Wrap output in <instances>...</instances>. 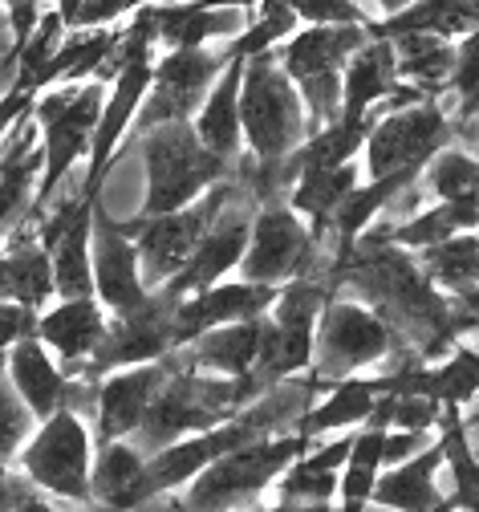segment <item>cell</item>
<instances>
[{
	"label": "cell",
	"mask_w": 479,
	"mask_h": 512,
	"mask_svg": "<svg viewBox=\"0 0 479 512\" xmlns=\"http://www.w3.org/2000/svg\"><path fill=\"white\" fill-rule=\"evenodd\" d=\"M37 309L25 305V301H13V297H0V354L13 350L21 338L37 334Z\"/></svg>",
	"instance_id": "cell-36"
},
{
	"label": "cell",
	"mask_w": 479,
	"mask_h": 512,
	"mask_svg": "<svg viewBox=\"0 0 479 512\" xmlns=\"http://www.w3.org/2000/svg\"><path fill=\"white\" fill-rule=\"evenodd\" d=\"M406 342L390 330L382 313H374L366 301L341 293L325 301L317 317V338H313V362L309 370L325 382H337L346 374H358L366 366H382L390 354H398Z\"/></svg>",
	"instance_id": "cell-6"
},
{
	"label": "cell",
	"mask_w": 479,
	"mask_h": 512,
	"mask_svg": "<svg viewBox=\"0 0 479 512\" xmlns=\"http://www.w3.org/2000/svg\"><path fill=\"white\" fill-rule=\"evenodd\" d=\"M439 415H443V403L431 395H419V391L394 395V403H390V427H406V431H435Z\"/></svg>",
	"instance_id": "cell-35"
},
{
	"label": "cell",
	"mask_w": 479,
	"mask_h": 512,
	"mask_svg": "<svg viewBox=\"0 0 479 512\" xmlns=\"http://www.w3.org/2000/svg\"><path fill=\"white\" fill-rule=\"evenodd\" d=\"M398 86V66H394V45L390 37H374L354 49V57L341 70V118L362 122L370 110Z\"/></svg>",
	"instance_id": "cell-21"
},
{
	"label": "cell",
	"mask_w": 479,
	"mask_h": 512,
	"mask_svg": "<svg viewBox=\"0 0 479 512\" xmlns=\"http://www.w3.org/2000/svg\"><path fill=\"white\" fill-rule=\"evenodd\" d=\"M281 285H260V281H216L208 289H199L183 301H175L171 326H175V346L199 338L203 330L224 326V322H240V317H260L272 309Z\"/></svg>",
	"instance_id": "cell-16"
},
{
	"label": "cell",
	"mask_w": 479,
	"mask_h": 512,
	"mask_svg": "<svg viewBox=\"0 0 479 512\" xmlns=\"http://www.w3.org/2000/svg\"><path fill=\"white\" fill-rule=\"evenodd\" d=\"M106 330L110 317L98 297H61V305L37 317V338L65 362V374H74L98 354Z\"/></svg>",
	"instance_id": "cell-18"
},
{
	"label": "cell",
	"mask_w": 479,
	"mask_h": 512,
	"mask_svg": "<svg viewBox=\"0 0 479 512\" xmlns=\"http://www.w3.org/2000/svg\"><path fill=\"white\" fill-rule=\"evenodd\" d=\"M9 378H13V387L17 395L29 403V411L37 419H49L57 407H65V370L49 358V346H41L37 334L21 338L13 350H9V362H5Z\"/></svg>",
	"instance_id": "cell-25"
},
{
	"label": "cell",
	"mask_w": 479,
	"mask_h": 512,
	"mask_svg": "<svg viewBox=\"0 0 479 512\" xmlns=\"http://www.w3.org/2000/svg\"><path fill=\"white\" fill-rule=\"evenodd\" d=\"M337 468H321L305 456H297L281 476H277V508H329L337 496Z\"/></svg>",
	"instance_id": "cell-31"
},
{
	"label": "cell",
	"mask_w": 479,
	"mask_h": 512,
	"mask_svg": "<svg viewBox=\"0 0 479 512\" xmlns=\"http://www.w3.org/2000/svg\"><path fill=\"white\" fill-rule=\"evenodd\" d=\"M435 435L431 431H406V427H386V443H382V464H402L410 456H419L423 447H431Z\"/></svg>",
	"instance_id": "cell-37"
},
{
	"label": "cell",
	"mask_w": 479,
	"mask_h": 512,
	"mask_svg": "<svg viewBox=\"0 0 479 512\" xmlns=\"http://www.w3.org/2000/svg\"><path fill=\"white\" fill-rule=\"evenodd\" d=\"M423 269L447 297L479 289V236L475 232H455L451 240H443L435 248H423Z\"/></svg>",
	"instance_id": "cell-30"
},
{
	"label": "cell",
	"mask_w": 479,
	"mask_h": 512,
	"mask_svg": "<svg viewBox=\"0 0 479 512\" xmlns=\"http://www.w3.org/2000/svg\"><path fill=\"white\" fill-rule=\"evenodd\" d=\"M382 443H386V427L382 423H366L354 435L346 468H341V476H337V496H341V508H346V512L366 508V500L374 496L378 472L386 468L382 464Z\"/></svg>",
	"instance_id": "cell-29"
},
{
	"label": "cell",
	"mask_w": 479,
	"mask_h": 512,
	"mask_svg": "<svg viewBox=\"0 0 479 512\" xmlns=\"http://www.w3.org/2000/svg\"><path fill=\"white\" fill-rule=\"evenodd\" d=\"M240 126L244 143L260 163H281L297 151L313 131L301 102L297 82L281 70L277 53H256L244 61V86H240Z\"/></svg>",
	"instance_id": "cell-2"
},
{
	"label": "cell",
	"mask_w": 479,
	"mask_h": 512,
	"mask_svg": "<svg viewBox=\"0 0 479 512\" xmlns=\"http://www.w3.org/2000/svg\"><path fill=\"white\" fill-rule=\"evenodd\" d=\"M439 472H443V443L435 439L431 447H423L419 456H410V460L390 464L386 472H378V484H374L370 500L378 508H406V512L439 508V504H447V496L439 492Z\"/></svg>",
	"instance_id": "cell-23"
},
{
	"label": "cell",
	"mask_w": 479,
	"mask_h": 512,
	"mask_svg": "<svg viewBox=\"0 0 479 512\" xmlns=\"http://www.w3.org/2000/svg\"><path fill=\"white\" fill-rule=\"evenodd\" d=\"M394 45V66H398V78L419 86L427 98H439L451 82V70H455V45H447V37H435V33H398L390 37Z\"/></svg>",
	"instance_id": "cell-28"
},
{
	"label": "cell",
	"mask_w": 479,
	"mask_h": 512,
	"mask_svg": "<svg viewBox=\"0 0 479 512\" xmlns=\"http://www.w3.org/2000/svg\"><path fill=\"white\" fill-rule=\"evenodd\" d=\"M29 106H33V94H25V90H9V94H0V135H5L9 126H13Z\"/></svg>",
	"instance_id": "cell-38"
},
{
	"label": "cell",
	"mask_w": 479,
	"mask_h": 512,
	"mask_svg": "<svg viewBox=\"0 0 479 512\" xmlns=\"http://www.w3.org/2000/svg\"><path fill=\"white\" fill-rule=\"evenodd\" d=\"M370 41V25H309L277 49L281 70L297 82L309 131L341 118V70L354 57L358 45Z\"/></svg>",
	"instance_id": "cell-5"
},
{
	"label": "cell",
	"mask_w": 479,
	"mask_h": 512,
	"mask_svg": "<svg viewBox=\"0 0 479 512\" xmlns=\"http://www.w3.org/2000/svg\"><path fill=\"white\" fill-rule=\"evenodd\" d=\"M228 175H232V171H228ZM256 208H260V200L232 175L228 200H224L220 216L208 224V232L199 236L191 261H187L163 289H155V293H163L167 301H183V297H191V293H199V289L224 281L232 269H240L244 252H248V236H252V216H256Z\"/></svg>",
	"instance_id": "cell-11"
},
{
	"label": "cell",
	"mask_w": 479,
	"mask_h": 512,
	"mask_svg": "<svg viewBox=\"0 0 479 512\" xmlns=\"http://www.w3.org/2000/svg\"><path fill=\"white\" fill-rule=\"evenodd\" d=\"M362 163L358 159H346V163H333V167H305L301 175H297V183L289 187V208L297 212V216H305L309 224H313V236H321L325 232V224H329V216H333V208L350 196V191L362 183Z\"/></svg>",
	"instance_id": "cell-26"
},
{
	"label": "cell",
	"mask_w": 479,
	"mask_h": 512,
	"mask_svg": "<svg viewBox=\"0 0 479 512\" xmlns=\"http://www.w3.org/2000/svg\"><path fill=\"white\" fill-rule=\"evenodd\" d=\"M86 5V0H57V13H61V21H65V29H74V17H78V9Z\"/></svg>",
	"instance_id": "cell-39"
},
{
	"label": "cell",
	"mask_w": 479,
	"mask_h": 512,
	"mask_svg": "<svg viewBox=\"0 0 479 512\" xmlns=\"http://www.w3.org/2000/svg\"><path fill=\"white\" fill-rule=\"evenodd\" d=\"M37 423H41V419H37V415L29 411V403L17 395L5 362H0V460L21 456V447L29 443V435L37 431Z\"/></svg>",
	"instance_id": "cell-33"
},
{
	"label": "cell",
	"mask_w": 479,
	"mask_h": 512,
	"mask_svg": "<svg viewBox=\"0 0 479 512\" xmlns=\"http://www.w3.org/2000/svg\"><path fill=\"white\" fill-rule=\"evenodd\" d=\"M134 147L143 151V163H147L143 216H159V212L195 204L203 191L232 171V163H224L220 155H212L199 143L191 118L151 126L147 135L134 139Z\"/></svg>",
	"instance_id": "cell-3"
},
{
	"label": "cell",
	"mask_w": 479,
	"mask_h": 512,
	"mask_svg": "<svg viewBox=\"0 0 479 512\" xmlns=\"http://www.w3.org/2000/svg\"><path fill=\"white\" fill-rule=\"evenodd\" d=\"M90 261H94V297L110 313H130L134 305L147 301L151 289L143 285V269H139V248H134V236L102 204H94Z\"/></svg>",
	"instance_id": "cell-14"
},
{
	"label": "cell",
	"mask_w": 479,
	"mask_h": 512,
	"mask_svg": "<svg viewBox=\"0 0 479 512\" xmlns=\"http://www.w3.org/2000/svg\"><path fill=\"white\" fill-rule=\"evenodd\" d=\"M419 183L427 200H459V196H479V159L455 147H443L431 155V163L419 171Z\"/></svg>",
	"instance_id": "cell-32"
},
{
	"label": "cell",
	"mask_w": 479,
	"mask_h": 512,
	"mask_svg": "<svg viewBox=\"0 0 479 512\" xmlns=\"http://www.w3.org/2000/svg\"><path fill=\"white\" fill-rule=\"evenodd\" d=\"M167 382V362H139L122 374H106L98 387V415H94V431L98 439H130L143 427L151 399L159 395V387Z\"/></svg>",
	"instance_id": "cell-17"
},
{
	"label": "cell",
	"mask_w": 479,
	"mask_h": 512,
	"mask_svg": "<svg viewBox=\"0 0 479 512\" xmlns=\"http://www.w3.org/2000/svg\"><path fill=\"white\" fill-rule=\"evenodd\" d=\"M21 468L41 484V492L70 504H86L94 468V443L86 419L70 407H57L49 419H41L33 439L21 447Z\"/></svg>",
	"instance_id": "cell-10"
},
{
	"label": "cell",
	"mask_w": 479,
	"mask_h": 512,
	"mask_svg": "<svg viewBox=\"0 0 479 512\" xmlns=\"http://www.w3.org/2000/svg\"><path fill=\"white\" fill-rule=\"evenodd\" d=\"M102 106H106V78H94L86 86L61 82L57 90H45L41 98H33V118H37L41 135H45V143H41L45 147V167H41L33 208H25V220L45 216V208L57 196V187L74 175L82 155H90Z\"/></svg>",
	"instance_id": "cell-1"
},
{
	"label": "cell",
	"mask_w": 479,
	"mask_h": 512,
	"mask_svg": "<svg viewBox=\"0 0 479 512\" xmlns=\"http://www.w3.org/2000/svg\"><path fill=\"white\" fill-rule=\"evenodd\" d=\"M122 29L110 25H78L70 37H61L57 53L49 57V66L41 74V86H61V82H82L90 74H102L106 61L114 57Z\"/></svg>",
	"instance_id": "cell-27"
},
{
	"label": "cell",
	"mask_w": 479,
	"mask_h": 512,
	"mask_svg": "<svg viewBox=\"0 0 479 512\" xmlns=\"http://www.w3.org/2000/svg\"><path fill=\"white\" fill-rule=\"evenodd\" d=\"M114 74H118L114 90H110V98L102 106V118L94 126V143H90V167H86V196L90 200H94V191L102 187L110 163L118 159V143L130 131L134 114H139V106H143V98H147V90L155 82V61L151 57H134V61H126V66H118Z\"/></svg>",
	"instance_id": "cell-15"
},
{
	"label": "cell",
	"mask_w": 479,
	"mask_h": 512,
	"mask_svg": "<svg viewBox=\"0 0 479 512\" xmlns=\"http://www.w3.org/2000/svg\"><path fill=\"white\" fill-rule=\"evenodd\" d=\"M0 5H5V9H9V5H21V0H0Z\"/></svg>",
	"instance_id": "cell-41"
},
{
	"label": "cell",
	"mask_w": 479,
	"mask_h": 512,
	"mask_svg": "<svg viewBox=\"0 0 479 512\" xmlns=\"http://www.w3.org/2000/svg\"><path fill=\"white\" fill-rule=\"evenodd\" d=\"M390 391V374H374V378H362V374H346L337 378L333 387L325 391V399H317L309 407V415L297 423V431L305 435H325V431H337V427H354V423H366L370 411L378 407V399Z\"/></svg>",
	"instance_id": "cell-24"
},
{
	"label": "cell",
	"mask_w": 479,
	"mask_h": 512,
	"mask_svg": "<svg viewBox=\"0 0 479 512\" xmlns=\"http://www.w3.org/2000/svg\"><path fill=\"white\" fill-rule=\"evenodd\" d=\"M455 139L447 110L427 98L402 110H386L374 118L366 147H362V167L370 179L386 175H419L435 151H443Z\"/></svg>",
	"instance_id": "cell-9"
},
{
	"label": "cell",
	"mask_w": 479,
	"mask_h": 512,
	"mask_svg": "<svg viewBox=\"0 0 479 512\" xmlns=\"http://www.w3.org/2000/svg\"><path fill=\"white\" fill-rule=\"evenodd\" d=\"M147 452L134 439H106L98 443V456L90 468V500L102 508H143L151 504L147 484Z\"/></svg>",
	"instance_id": "cell-22"
},
{
	"label": "cell",
	"mask_w": 479,
	"mask_h": 512,
	"mask_svg": "<svg viewBox=\"0 0 479 512\" xmlns=\"http://www.w3.org/2000/svg\"><path fill=\"white\" fill-rule=\"evenodd\" d=\"M228 45L224 49H208V45H195V49H167L163 61L155 66V82L134 114V135H147L151 126L163 122H179L191 118L199 110V102L208 98V90L220 82V74L228 70Z\"/></svg>",
	"instance_id": "cell-12"
},
{
	"label": "cell",
	"mask_w": 479,
	"mask_h": 512,
	"mask_svg": "<svg viewBox=\"0 0 479 512\" xmlns=\"http://www.w3.org/2000/svg\"><path fill=\"white\" fill-rule=\"evenodd\" d=\"M171 313H175V301H167L163 293H147V301L134 305L130 313H114V322H110L98 354L78 370H86L94 378H106L110 370H122V366L159 362L163 354L175 350Z\"/></svg>",
	"instance_id": "cell-13"
},
{
	"label": "cell",
	"mask_w": 479,
	"mask_h": 512,
	"mask_svg": "<svg viewBox=\"0 0 479 512\" xmlns=\"http://www.w3.org/2000/svg\"><path fill=\"white\" fill-rule=\"evenodd\" d=\"M260 338H264V313L203 330L199 338L175 346V354L195 370L224 374V378H244L260 358Z\"/></svg>",
	"instance_id": "cell-19"
},
{
	"label": "cell",
	"mask_w": 479,
	"mask_h": 512,
	"mask_svg": "<svg viewBox=\"0 0 479 512\" xmlns=\"http://www.w3.org/2000/svg\"><path fill=\"white\" fill-rule=\"evenodd\" d=\"M285 5L309 25H370V13L358 0H285Z\"/></svg>",
	"instance_id": "cell-34"
},
{
	"label": "cell",
	"mask_w": 479,
	"mask_h": 512,
	"mask_svg": "<svg viewBox=\"0 0 479 512\" xmlns=\"http://www.w3.org/2000/svg\"><path fill=\"white\" fill-rule=\"evenodd\" d=\"M337 256H329L325 240L305 228V216L289 208V200H268L252 216L248 252L240 261V273L260 285H285L305 273H329Z\"/></svg>",
	"instance_id": "cell-7"
},
{
	"label": "cell",
	"mask_w": 479,
	"mask_h": 512,
	"mask_svg": "<svg viewBox=\"0 0 479 512\" xmlns=\"http://www.w3.org/2000/svg\"><path fill=\"white\" fill-rule=\"evenodd\" d=\"M232 191V175H224L220 183H212L195 204L175 208V212H159V216H134L122 220L126 232L134 236V248H139V269H143V285L155 293L163 289L187 261L199 244V236L208 232V224L220 216L224 200Z\"/></svg>",
	"instance_id": "cell-8"
},
{
	"label": "cell",
	"mask_w": 479,
	"mask_h": 512,
	"mask_svg": "<svg viewBox=\"0 0 479 512\" xmlns=\"http://www.w3.org/2000/svg\"><path fill=\"white\" fill-rule=\"evenodd\" d=\"M240 86H244V57H232L228 70L220 74V82L208 90V98L199 102V110L191 114V126L199 143L212 155H220L224 163L240 159V143H244V126H240Z\"/></svg>",
	"instance_id": "cell-20"
},
{
	"label": "cell",
	"mask_w": 479,
	"mask_h": 512,
	"mask_svg": "<svg viewBox=\"0 0 479 512\" xmlns=\"http://www.w3.org/2000/svg\"><path fill=\"white\" fill-rule=\"evenodd\" d=\"M313 435L305 431H281V435H256L232 452H224L220 460H212L203 468L187 492L179 496L183 508H240V504H252L260 500L277 476L309 452Z\"/></svg>",
	"instance_id": "cell-4"
},
{
	"label": "cell",
	"mask_w": 479,
	"mask_h": 512,
	"mask_svg": "<svg viewBox=\"0 0 479 512\" xmlns=\"http://www.w3.org/2000/svg\"><path fill=\"white\" fill-rule=\"evenodd\" d=\"M463 423H467V435H471V439H479V395L471 399V411L463 415Z\"/></svg>",
	"instance_id": "cell-40"
}]
</instances>
